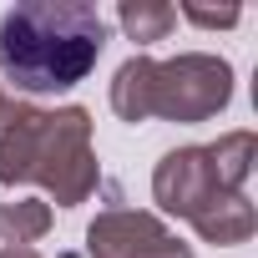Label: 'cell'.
Masks as SVG:
<instances>
[{
    "mask_svg": "<svg viewBox=\"0 0 258 258\" xmlns=\"http://www.w3.org/2000/svg\"><path fill=\"white\" fill-rule=\"evenodd\" d=\"M106 21L86 0H21L0 16V76L21 96L71 91L96 71Z\"/></svg>",
    "mask_w": 258,
    "mask_h": 258,
    "instance_id": "1",
    "label": "cell"
},
{
    "mask_svg": "<svg viewBox=\"0 0 258 258\" xmlns=\"http://www.w3.org/2000/svg\"><path fill=\"white\" fill-rule=\"evenodd\" d=\"M0 182H36L56 208H76L96 192L101 167L91 152V111L86 106H26L6 101L0 111Z\"/></svg>",
    "mask_w": 258,
    "mask_h": 258,
    "instance_id": "2",
    "label": "cell"
},
{
    "mask_svg": "<svg viewBox=\"0 0 258 258\" xmlns=\"http://www.w3.org/2000/svg\"><path fill=\"white\" fill-rule=\"evenodd\" d=\"M233 101V66L213 51H182L152 61V116L162 121H213Z\"/></svg>",
    "mask_w": 258,
    "mask_h": 258,
    "instance_id": "3",
    "label": "cell"
},
{
    "mask_svg": "<svg viewBox=\"0 0 258 258\" xmlns=\"http://www.w3.org/2000/svg\"><path fill=\"white\" fill-rule=\"evenodd\" d=\"M86 253L91 258H192V248L142 208H106L86 228Z\"/></svg>",
    "mask_w": 258,
    "mask_h": 258,
    "instance_id": "4",
    "label": "cell"
},
{
    "mask_svg": "<svg viewBox=\"0 0 258 258\" xmlns=\"http://www.w3.org/2000/svg\"><path fill=\"white\" fill-rule=\"evenodd\" d=\"M218 172H213V157L208 147H172L157 167H152V198L162 213L172 218H198L213 198H218Z\"/></svg>",
    "mask_w": 258,
    "mask_h": 258,
    "instance_id": "5",
    "label": "cell"
},
{
    "mask_svg": "<svg viewBox=\"0 0 258 258\" xmlns=\"http://www.w3.org/2000/svg\"><path fill=\"white\" fill-rule=\"evenodd\" d=\"M253 228H258V213H253V203H248L243 192H218V198L192 218V233H198L203 243H218V248L248 243Z\"/></svg>",
    "mask_w": 258,
    "mask_h": 258,
    "instance_id": "6",
    "label": "cell"
},
{
    "mask_svg": "<svg viewBox=\"0 0 258 258\" xmlns=\"http://www.w3.org/2000/svg\"><path fill=\"white\" fill-rule=\"evenodd\" d=\"M111 111L121 121H152V56H126L111 76Z\"/></svg>",
    "mask_w": 258,
    "mask_h": 258,
    "instance_id": "7",
    "label": "cell"
},
{
    "mask_svg": "<svg viewBox=\"0 0 258 258\" xmlns=\"http://www.w3.org/2000/svg\"><path fill=\"white\" fill-rule=\"evenodd\" d=\"M208 157H213V172H218V187L223 192H243L253 162H258V137L253 132H223L218 142H208Z\"/></svg>",
    "mask_w": 258,
    "mask_h": 258,
    "instance_id": "8",
    "label": "cell"
},
{
    "mask_svg": "<svg viewBox=\"0 0 258 258\" xmlns=\"http://www.w3.org/2000/svg\"><path fill=\"white\" fill-rule=\"evenodd\" d=\"M126 41H137V46H152V41H167L172 26H177V6H167V0H121V11H116Z\"/></svg>",
    "mask_w": 258,
    "mask_h": 258,
    "instance_id": "9",
    "label": "cell"
},
{
    "mask_svg": "<svg viewBox=\"0 0 258 258\" xmlns=\"http://www.w3.org/2000/svg\"><path fill=\"white\" fill-rule=\"evenodd\" d=\"M51 233V203L46 198H16L0 203V243H21L31 248L36 238Z\"/></svg>",
    "mask_w": 258,
    "mask_h": 258,
    "instance_id": "10",
    "label": "cell"
},
{
    "mask_svg": "<svg viewBox=\"0 0 258 258\" xmlns=\"http://www.w3.org/2000/svg\"><path fill=\"white\" fill-rule=\"evenodd\" d=\"M177 16H182V21H192V26H203V31H228V26H238V21H243V11H233V6H228V11H203V6H182Z\"/></svg>",
    "mask_w": 258,
    "mask_h": 258,
    "instance_id": "11",
    "label": "cell"
},
{
    "mask_svg": "<svg viewBox=\"0 0 258 258\" xmlns=\"http://www.w3.org/2000/svg\"><path fill=\"white\" fill-rule=\"evenodd\" d=\"M0 258H41V253H36V248H21V243H6Z\"/></svg>",
    "mask_w": 258,
    "mask_h": 258,
    "instance_id": "12",
    "label": "cell"
},
{
    "mask_svg": "<svg viewBox=\"0 0 258 258\" xmlns=\"http://www.w3.org/2000/svg\"><path fill=\"white\" fill-rule=\"evenodd\" d=\"M6 101H11V96H6V91H0V111H6Z\"/></svg>",
    "mask_w": 258,
    "mask_h": 258,
    "instance_id": "13",
    "label": "cell"
}]
</instances>
